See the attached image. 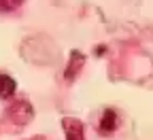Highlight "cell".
Wrapping results in <instances>:
<instances>
[{
    "mask_svg": "<svg viewBox=\"0 0 153 140\" xmlns=\"http://www.w3.org/2000/svg\"><path fill=\"white\" fill-rule=\"evenodd\" d=\"M70 57L74 59V62H72V68H66V79H68V81H70V79H74L76 70L83 66V55H81L79 51H72V53H70Z\"/></svg>",
    "mask_w": 153,
    "mask_h": 140,
    "instance_id": "4",
    "label": "cell"
},
{
    "mask_svg": "<svg viewBox=\"0 0 153 140\" xmlns=\"http://www.w3.org/2000/svg\"><path fill=\"white\" fill-rule=\"evenodd\" d=\"M24 4V0H0V13H11Z\"/></svg>",
    "mask_w": 153,
    "mask_h": 140,
    "instance_id": "5",
    "label": "cell"
},
{
    "mask_svg": "<svg viewBox=\"0 0 153 140\" xmlns=\"http://www.w3.org/2000/svg\"><path fill=\"white\" fill-rule=\"evenodd\" d=\"M17 89V83L13 81V79L4 72H0V100H4V98H11Z\"/></svg>",
    "mask_w": 153,
    "mask_h": 140,
    "instance_id": "3",
    "label": "cell"
},
{
    "mask_svg": "<svg viewBox=\"0 0 153 140\" xmlns=\"http://www.w3.org/2000/svg\"><path fill=\"white\" fill-rule=\"evenodd\" d=\"M62 127H64V134H66V140H85V134H83V123L74 117H64L62 119Z\"/></svg>",
    "mask_w": 153,
    "mask_h": 140,
    "instance_id": "1",
    "label": "cell"
},
{
    "mask_svg": "<svg viewBox=\"0 0 153 140\" xmlns=\"http://www.w3.org/2000/svg\"><path fill=\"white\" fill-rule=\"evenodd\" d=\"M115 127H117V113L108 108V110H104L100 123H98V132L100 134H113Z\"/></svg>",
    "mask_w": 153,
    "mask_h": 140,
    "instance_id": "2",
    "label": "cell"
}]
</instances>
